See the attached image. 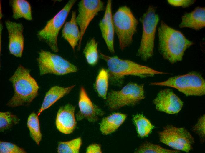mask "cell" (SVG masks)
<instances>
[{
    "instance_id": "obj_1",
    "label": "cell",
    "mask_w": 205,
    "mask_h": 153,
    "mask_svg": "<svg viewBox=\"0 0 205 153\" xmlns=\"http://www.w3.org/2000/svg\"><path fill=\"white\" fill-rule=\"evenodd\" d=\"M99 54L100 58L107 64L109 82L114 86L121 87L127 76L145 78L158 75L171 74L130 60L121 59L117 56H108L100 51Z\"/></svg>"
},
{
    "instance_id": "obj_2",
    "label": "cell",
    "mask_w": 205,
    "mask_h": 153,
    "mask_svg": "<svg viewBox=\"0 0 205 153\" xmlns=\"http://www.w3.org/2000/svg\"><path fill=\"white\" fill-rule=\"evenodd\" d=\"M159 51L163 59L173 64L182 61L186 50L195 43L180 31L161 20L158 29Z\"/></svg>"
},
{
    "instance_id": "obj_3",
    "label": "cell",
    "mask_w": 205,
    "mask_h": 153,
    "mask_svg": "<svg viewBox=\"0 0 205 153\" xmlns=\"http://www.w3.org/2000/svg\"><path fill=\"white\" fill-rule=\"evenodd\" d=\"M9 80L12 83L14 94L7 104L14 107L28 106L38 96L39 86L31 75L30 71L19 65Z\"/></svg>"
},
{
    "instance_id": "obj_4",
    "label": "cell",
    "mask_w": 205,
    "mask_h": 153,
    "mask_svg": "<svg viewBox=\"0 0 205 153\" xmlns=\"http://www.w3.org/2000/svg\"><path fill=\"white\" fill-rule=\"evenodd\" d=\"M113 20L120 49L123 51L133 43L138 21L130 9L126 5L118 8L113 15Z\"/></svg>"
},
{
    "instance_id": "obj_5",
    "label": "cell",
    "mask_w": 205,
    "mask_h": 153,
    "mask_svg": "<svg viewBox=\"0 0 205 153\" xmlns=\"http://www.w3.org/2000/svg\"><path fill=\"white\" fill-rule=\"evenodd\" d=\"M156 7L150 5L140 18L142 31L137 54L146 61L153 56L156 28L159 18Z\"/></svg>"
},
{
    "instance_id": "obj_6",
    "label": "cell",
    "mask_w": 205,
    "mask_h": 153,
    "mask_svg": "<svg viewBox=\"0 0 205 153\" xmlns=\"http://www.w3.org/2000/svg\"><path fill=\"white\" fill-rule=\"evenodd\" d=\"M151 86L172 87L186 96H202L205 94V81L199 73L192 71L171 77L160 82H151Z\"/></svg>"
},
{
    "instance_id": "obj_7",
    "label": "cell",
    "mask_w": 205,
    "mask_h": 153,
    "mask_svg": "<svg viewBox=\"0 0 205 153\" xmlns=\"http://www.w3.org/2000/svg\"><path fill=\"white\" fill-rule=\"evenodd\" d=\"M144 84L130 82L119 90L108 94L106 104L110 111L127 106H135L145 98Z\"/></svg>"
},
{
    "instance_id": "obj_8",
    "label": "cell",
    "mask_w": 205,
    "mask_h": 153,
    "mask_svg": "<svg viewBox=\"0 0 205 153\" xmlns=\"http://www.w3.org/2000/svg\"><path fill=\"white\" fill-rule=\"evenodd\" d=\"M76 1H68L37 34L39 40L46 43L54 53L59 51L58 37L60 31L65 24L69 13Z\"/></svg>"
},
{
    "instance_id": "obj_9",
    "label": "cell",
    "mask_w": 205,
    "mask_h": 153,
    "mask_svg": "<svg viewBox=\"0 0 205 153\" xmlns=\"http://www.w3.org/2000/svg\"><path fill=\"white\" fill-rule=\"evenodd\" d=\"M40 75L52 74L63 75L77 72V67L61 56L41 50L37 58Z\"/></svg>"
},
{
    "instance_id": "obj_10",
    "label": "cell",
    "mask_w": 205,
    "mask_h": 153,
    "mask_svg": "<svg viewBox=\"0 0 205 153\" xmlns=\"http://www.w3.org/2000/svg\"><path fill=\"white\" fill-rule=\"evenodd\" d=\"M158 134L161 142L175 150L188 153L193 149L194 139L190 132L183 127L169 125Z\"/></svg>"
},
{
    "instance_id": "obj_11",
    "label": "cell",
    "mask_w": 205,
    "mask_h": 153,
    "mask_svg": "<svg viewBox=\"0 0 205 153\" xmlns=\"http://www.w3.org/2000/svg\"><path fill=\"white\" fill-rule=\"evenodd\" d=\"M104 3L100 0H81L78 4L76 20L80 33L77 49L80 50L83 36L90 23L100 11L104 9Z\"/></svg>"
},
{
    "instance_id": "obj_12",
    "label": "cell",
    "mask_w": 205,
    "mask_h": 153,
    "mask_svg": "<svg viewBox=\"0 0 205 153\" xmlns=\"http://www.w3.org/2000/svg\"><path fill=\"white\" fill-rule=\"evenodd\" d=\"M153 102L157 110L169 114L179 112L183 104L180 99L169 89L160 90Z\"/></svg>"
},
{
    "instance_id": "obj_13",
    "label": "cell",
    "mask_w": 205,
    "mask_h": 153,
    "mask_svg": "<svg viewBox=\"0 0 205 153\" xmlns=\"http://www.w3.org/2000/svg\"><path fill=\"white\" fill-rule=\"evenodd\" d=\"M78 106L79 111L76 115L78 121L85 119L89 122H94L98 120L99 117L105 114L100 107L92 102L82 86L80 88Z\"/></svg>"
},
{
    "instance_id": "obj_14",
    "label": "cell",
    "mask_w": 205,
    "mask_h": 153,
    "mask_svg": "<svg viewBox=\"0 0 205 153\" xmlns=\"http://www.w3.org/2000/svg\"><path fill=\"white\" fill-rule=\"evenodd\" d=\"M9 38V49L10 54L20 58L22 56L24 46V26L21 23L5 21Z\"/></svg>"
},
{
    "instance_id": "obj_15",
    "label": "cell",
    "mask_w": 205,
    "mask_h": 153,
    "mask_svg": "<svg viewBox=\"0 0 205 153\" xmlns=\"http://www.w3.org/2000/svg\"><path fill=\"white\" fill-rule=\"evenodd\" d=\"M102 37L109 51L112 54L115 52L114 46L115 29L112 12V1L107 2L105 13L99 24Z\"/></svg>"
},
{
    "instance_id": "obj_16",
    "label": "cell",
    "mask_w": 205,
    "mask_h": 153,
    "mask_svg": "<svg viewBox=\"0 0 205 153\" xmlns=\"http://www.w3.org/2000/svg\"><path fill=\"white\" fill-rule=\"evenodd\" d=\"M75 107L68 103L59 109L56 116V125L61 132L69 134L72 133L77 125L75 112Z\"/></svg>"
},
{
    "instance_id": "obj_17",
    "label": "cell",
    "mask_w": 205,
    "mask_h": 153,
    "mask_svg": "<svg viewBox=\"0 0 205 153\" xmlns=\"http://www.w3.org/2000/svg\"><path fill=\"white\" fill-rule=\"evenodd\" d=\"M205 27V8L197 7L192 11L186 13L181 17L180 28L199 30Z\"/></svg>"
},
{
    "instance_id": "obj_18",
    "label": "cell",
    "mask_w": 205,
    "mask_h": 153,
    "mask_svg": "<svg viewBox=\"0 0 205 153\" xmlns=\"http://www.w3.org/2000/svg\"><path fill=\"white\" fill-rule=\"evenodd\" d=\"M75 86L73 85L67 87L55 86L51 87L45 94L41 107L37 112L38 116L43 111L69 93Z\"/></svg>"
},
{
    "instance_id": "obj_19",
    "label": "cell",
    "mask_w": 205,
    "mask_h": 153,
    "mask_svg": "<svg viewBox=\"0 0 205 153\" xmlns=\"http://www.w3.org/2000/svg\"><path fill=\"white\" fill-rule=\"evenodd\" d=\"M127 116L125 114L115 113L103 118L100 125V131L105 135L114 132L122 124Z\"/></svg>"
},
{
    "instance_id": "obj_20",
    "label": "cell",
    "mask_w": 205,
    "mask_h": 153,
    "mask_svg": "<svg viewBox=\"0 0 205 153\" xmlns=\"http://www.w3.org/2000/svg\"><path fill=\"white\" fill-rule=\"evenodd\" d=\"M70 23L66 27L64 32V38L75 51V47L78 45L80 39V31L76 20L75 11L72 12Z\"/></svg>"
},
{
    "instance_id": "obj_21",
    "label": "cell",
    "mask_w": 205,
    "mask_h": 153,
    "mask_svg": "<svg viewBox=\"0 0 205 153\" xmlns=\"http://www.w3.org/2000/svg\"><path fill=\"white\" fill-rule=\"evenodd\" d=\"M12 17L15 19L23 18L28 21L32 19L31 6L25 0H13L10 1Z\"/></svg>"
},
{
    "instance_id": "obj_22",
    "label": "cell",
    "mask_w": 205,
    "mask_h": 153,
    "mask_svg": "<svg viewBox=\"0 0 205 153\" xmlns=\"http://www.w3.org/2000/svg\"><path fill=\"white\" fill-rule=\"evenodd\" d=\"M109 82L107 70L101 68L96 77L94 87L99 96L105 99L107 98Z\"/></svg>"
},
{
    "instance_id": "obj_23",
    "label": "cell",
    "mask_w": 205,
    "mask_h": 153,
    "mask_svg": "<svg viewBox=\"0 0 205 153\" xmlns=\"http://www.w3.org/2000/svg\"><path fill=\"white\" fill-rule=\"evenodd\" d=\"M98 46V42L92 38L87 43L84 48L83 52L86 61L91 66L96 65L98 62L99 55Z\"/></svg>"
},
{
    "instance_id": "obj_24",
    "label": "cell",
    "mask_w": 205,
    "mask_h": 153,
    "mask_svg": "<svg viewBox=\"0 0 205 153\" xmlns=\"http://www.w3.org/2000/svg\"><path fill=\"white\" fill-rule=\"evenodd\" d=\"M37 114L34 112L29 116L27 121V126L29 130L31 137L39 145L42 139L39 120Z\"/></svg>"
},
{
    "instance_id": "obj_25",
    "label": "cell",
    "mask_w": 205,
    "mask_h": 153,
    "mask_svg": "<svg viewBox=\"0 0 205 153\" xmlns=\"http://www.w3.org/2000/svg\"><path fill=\"white\" fill-rule=\"evenodd\" d=\"M133 119L139 136L141 137L148 136L153 127L150 121L141 114L134 115Z\"/></svg>"
},
{
    "instance_id": "obj_26",
    "label": "cell",
    "mask_w": 205,
    "mask_h": 153,
    "mask_svg": "<svg viewBox=\"0 0 205 153\" xmlns=\"http://www.w3.org/2000/svg\"><path fill=\"white\" fill-rule=\"evenodd\" d=\"M82 144L81 137L71 140L59 142L57 147L59 153H78Z\"/></svg>"
},
{
    "instance_id": "obj_27",
    "label": "cell",
    "mask_w": 205,
    "mask_h": 153,
    "mask_svg": "<svg viewBox=\"0 0 205 153\" xmlns=\"http://www.w3.org/2000/svg\"><path fill=\"white\" fill-rule=\"evenodd\" d=\"M137 153H178L180 151L165 149L160 146L146 142L140 146L135 152Z\"/></svg>"
},
{
    "instance_id": "obj_28",
    "label": "cell",
    "mask_w": 205,
    "mask_h": 153,
    "mask_svg": "<svg viewBox=\"0 0 205 153\" xmlns=\"http://www.w3.org/2000/svg\"><path fill=\"white\" fill-rule=\"evenodd\" d=\"M19 121L18 117L9 112H0V129L1 131L7 129L14 125L17 124Z\"/></svg>"
},
{
    "instance_id": "obj_29",
    "label": "cell",
    "mask_w": 205,
    "mask_h": 153,
    "mask_svg": "<svg viewBox=\"0 0 205 153\" xmlns=\"http://www.w3.org/2000/svg\"><path fill=\"white\" fill-rule=\"evenodd\" d=\"M0 153H25L26 151L22 148L11 142H0Z\"/></svg>"
},
{
    "instance_id": "obj_30",
    "label": "cell",
    "mask_w": 205,
    "mask_h": 153,
    "mask_svg": "<svg viewBox=\"0 0 205 153\" xmlns=\"http://www.w3.org/2000/svg\"><path fill=\"white\" fill-rule=\"evenodd\" d=\"M193 131L203 139L205 137V115L199 118L196 124L193 127Z\"/></svg>"
},
{
    "instance_id": "obj_31",
    "label": "cell",
    "mask_w": 205,
    "mask_h": 153,
    "mask_svg": "<svg viewBox=\"0 0 205 153\" xmlns=\"http://www.w3.org/2000/svg\"><path fill=\"white\" fill-rule=\"evenodd\" d=\"M168 3L175 7H181L186 8L192 5L196 1L194 0H169Z\"/></svg>"
},
{
    "instance_id": "obj_32",
    "label": "cell",
    "mask_w": 205,
    "mask_h": 153,
    "mask_svg": "<svg viewBox=\"0 0 205 153\" xmlns=\"http://www.w3.org/2000/svg\"><path fill=\"white\" fill-rule=\"evenodd\" d=\"M87 153H101L102 151L100 144H94L89 146L86 149Z\"/></svg>"
}]
</instances>
